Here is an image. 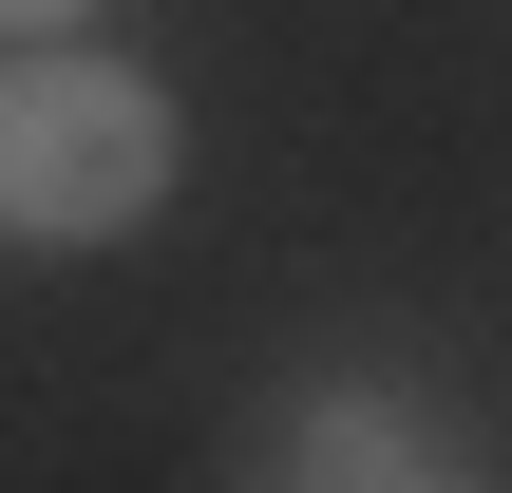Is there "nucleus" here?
I'll return each mask as SVG.
<instances>
[{
  "mask_svg": "<svg viewBox=\"0 0 512 493\" xmlns=\"http://www.w3.org/2000/svg\"><path fill=\"white\" fill-rule=\"evenodd\" d=\"M171 95L95 38H0V228L19 247H114L171 209Z\"/></svg>",
  "mask_w": 512,
  "mask_h": 493,
  "instance_id": "1",
  "label": "nucleus"
},
{
  "mask_svg": "<svg viewBox=\"0 0 512 493\" xmlns=\"http://www.w3.org/2000/svg\"><path fill=\"white\" fill-rule=\"evenodd\" d=\"M247 493H285V475H247Z\"/></svg>",
  "mask_w": 512,
  "mask_h": 493,
  "instance_id": "5",
  "label": "nucleus"
},
{
  "mask_svg": "<svg viewBox=\"0 0 512 493\" xmlns=\"http://www.w3.org/2000/svg\"><path fill=\"white\" fill-rule=\"evenodd\" d=\"M361 493H494V475H475V456H437V437H418V456H399V475H361Z\"/></svg>",
  "mask_w": 512,
  "mask_h": 493,
  "instance_id": "3",
  "label": "nucleus"
},
{
  "mask_svg": "<svg viewBox=\"0 0 512 493\" xmlns=\"http://www.w3.org/2000/svg\"><path fill=\"white\" fill-rule=\"evenodd\" d=\"M399 456H418V399H399V380H304L285 437H266L285 493H361V475H399Z\"/></svg>",
  "mask_w": 512,
  "mask_h": 493,
  "instance_id": "2",
  "label": "nucleus"
},
{
  "mask_svg": "<svg viewBox=\"0 0 512 493\" xmlns=\"http://www.w3.org/2000/svg\"><path fill=\"white\" fill-rule=\"evenodd\" d=\"M76 19H95V0H0V38H76Z\"/></svg>",
  "mask_w": 512,
  "mask_h": 493,
  "instance_id": "4",
  "label": "nucleus"
}]
</instances>
